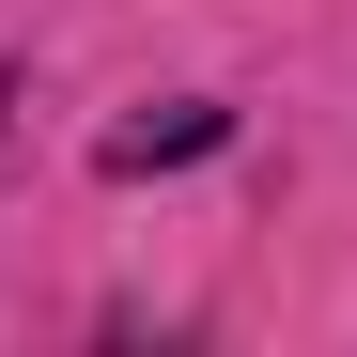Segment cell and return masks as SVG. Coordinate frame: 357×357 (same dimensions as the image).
Instances as JSON below:
<instances>
[{"label": "cell", "instance_id": "cell-1", "mask_svg": "<svg viewBox=\"0 0 357 357\" xmlns=\"http://www.w3.org/2000/svg\"><path fill=\"white\" fill-rule=\"evenodd\" d=\"M218 155V109H155V125H109V171H187Z\"/></svg>", "mask_w": 357, "mask_h": 357}]
</instances>
